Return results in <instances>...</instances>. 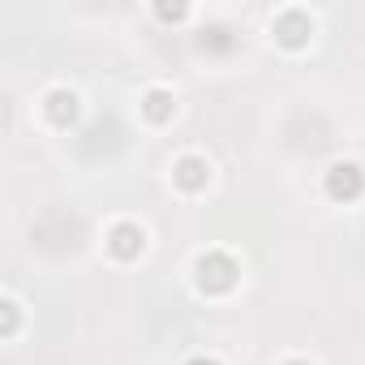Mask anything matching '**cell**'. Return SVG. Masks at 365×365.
I'll list each match as a JSON object with an SVG mask.
<instances>
[{
    "mask_svg": "<svg viewBox=\"0 0 365 365\" xmlns=\"http://www.w3.org/2000/svg\"><path fill=\"white\" fill-rule=\"evenodd\" d=\"M361 190H365V172H361L356 163H335V168L327 172V194H331V198H344V202H348V198H356Z\"/></svg>",
    "mask_w": 365,
    "mask_h": 365,
    "instance_id": "1",
    "label": "cell"
},
{
    "mask_svg": "<svg viewBox=\"0 0 365 365\" xmlns=\"http://www.w3.org/2000/svg\"><path fill=\"white\" fill-rule=\"evenodd\" d=\"M198 275H202V288H215V292H224V288H232V262L228 258H220V254H211V258H202L198 262Z\"/></svg>",
    "mask_w": 365,
    "mask_h": 365,
    "instance_id": "2",
    "label": "cell"
},
{
    "mask_svg": "<svg viewBox=\"0 0 365 365\" xmlns=\"http://www.w3.org/2000/svg\"><path fill=\"white\" fill-rule=\"evenodd\" d=\"M112 254L116 258H133V254H142V228H133V224H120V228H112Z\"/></svg>",
    "mask_w": 365,
    "mask_h": 365,
    "instance_id": "3",
    "label": "cell"
},
{
    "mask_svg": "<svg viewBox=\"0 0 365 365\" xmlns=\"http://www.w3.org/2000/svg\"><path fill=\"white\" fill-rule=\"evenodd\" d=\"M207 176H211V172H207L202 159H180V163H176V185H180V190H190V194L207 185Z\"/></svg>",
    "mask_w": 365,
    "mask_h": 365,
    "instance_id": "4",
    "label": "cell"
},
{
    "mask_svg": "<svg viewBox=\"0 0 365 365\" xmlns=\"http://www.w3.org/2000/svg\"><path fill=\"white\" fill-rule=\"evenodd\" d=\"M142 112H146L150 120H168V116H172V95H163V91H150Z\"/></svg>",
    "mask_w": 365,
    "mask_h": 365,
    "instance_id": "5",
    "label": "cell"
},
{
    "mask_svg": "<svg viewBox=\"0 0 365 365\" xmlns=\"http://www.w3.org/2000/svg\"><path fill=\"white\" fill-rule=\"evenodd\" d=\"M190 365H215V361H207V356H198V361H190Z\"/></svg>",
    "mask_w": 365,
    "mask_h": 365,
    "instance_id": "6",
    "label": "cell"
},
{
    "mask_svg": "<svg viewBox=\"0 0 365 365\" xmlns=\"http://www.w3.org/2000/svg\"><path fill=\"white\" fill-rule=\"evenodd\" d=\"M288 365H305V361H288Z\"/></svg>",
    "mask_w": 365,
    "mask_h": 365,
    "instance_id": "7",
    "label": "cell"
}]
</instances>
